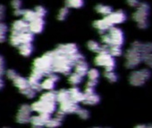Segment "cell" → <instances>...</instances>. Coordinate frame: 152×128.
I'll use <instances>...</instances> for the list:
<instances>
[{"mask_svg":"<svg viewBox=\"0 0 152 128\" xmlns=\"http://www.w3.org/2000/svg\"><path fill=\"white\" fill-rule=\"evenodd\" d=\"M54 52V62H53V73H59L63 75H69L71 74L74 64L72 62L69 56L61 54L57 52L56 50L53 51Z\"/></svg>","mask_w":152,"mask_h":128,"instance_id":"cell-1","label":"cell"},{"mask_svg":"<svg viewBox=\"0 0 152 128\" xmlns=\"http://www.w3.org/2000/svg\"><path fill=\"white\" fill-rule=\"evenodd\" d=\"M53 62H54V52H48L41 57L37 58L33 62V70L39 72L41 75L48 76L53 73Z\"/></svg>","mask_w":152,"mask_h":128,"instance_id":"cell-2","label":"cell"},{"mask_svg":"<svg viewBox=\"0 0 152 128\" xmlns=\"http://www.w3.org/2000/svg\"><path fill=\"white\" fill-rule=\"evenodd\" d=\"M101 41L105 45L107 46H123L124 43V31L117 27H112L107 33H104L101 36Z\"/></svg>","mask_w":152,"mask_h":128,"instance_id":"cell-3","label":"cell"},{"mask_svg":"<svg viewBox=\"0 0 152 128\" xmlns=\"http://www.w3.org/2000/svg\"><path fill=\"white\" fill-rule=\"evenodd\" d=\"M150 7L146 2H140L139 6L136 7V11L132 14V19L137 23L140 29H145L148 26V17H149Z\"/></svg>","mask_w":152,"mask_h":128,"instance_id":"cell-4","label":"cell"},{"mask_svg":"<svg viewBox=\"0 0 152 128\" xmlns=\"http://www.w3.org/2000/svg\"><path fill=\"white\" fill-rule=\"evenodd\" d=\"M151 72L148 69L133 70L129 76V82L134 86H142L150 78Z\"/></svg>","mask_w":152,"mask_h":128,"instance_id":"cell-5","label":"cell"},{"mask_svg":"<svg viewBox=\"0 0 152 128\" xmlns=\"http://www.w3.org/2000/svg\"><path fill=\"white\" fill-rule=\"evenodd\" d=\"M143 54L136 48L131 46L125 53V67L128 69H135L142 62Z\"/></svg>","mask_w":152,"mask_h":128,"instance_id":"cell-6","label":"cell"},{"mask_svg":"<svg viewBox=\"0 0 152 128\" xmlns=\"http://www.w3.org/2000/svg\"><path fill=\"white\" fill-rule=\"evenodd\" d=\"M96 65L105 68V70H114L115 68V60L109 54L108 52H102L98 53L94 59Z\"/></svg>","mask_w":152,"mask_h":128,"instance_id":"cell-7","label":"cell"},{"mask_svg":"<svg viewBox=\"0 0 152 128\" xmlns=\"http://www.w3.org/2000/svg\"><path fill=\"white\" fill-rule=\"evenodd\" d=\"M31 110L34 112H37L39 114H49L51 115L56 111V102L52 101H45L39 100L35 102H33L31 105Z\"/></svg>","mask_w":152,"mask_h":128,"instance_id":"cell-8","label":"cell"},{"mask_svg":"<svg viewBox=\"0 0 152 128\" xmlns=\"http://www.w3.org/2000/svg\"><path fill=\"white\" fill-rule=\"evenodd\" d=\"M33 39H34V35L30 31H26V32H23V33H19V34L12 33V35L10 36L9 41L12 45L19 46L23 44L31 43L33 41Z\"/></svg>","mask_w":152,"mask_h":128,"instance_id":"cell-9","label":"cell"},{"mask_svg":"<svg viewBox=\"0 0 152 128\" xmlns=\"http://www.w3.org/2000/svg\"><path fill=\"white\" fill-rule=\"evenodd\" d=\"M31 108L30 105H22L16 114V121L20 124H26L31 121Z\"/></svg>","mask_w":152,"mask_h":128,"instance_id":"cell-10","label":"cell"},{"mask_svg":"<svg viewBox=\"0 0 152 128\" xmlns=\"http://www.w3.org/2000/svg\"><path fill=\"white\" fill-rule=\"evenodd\" d=\"M106 17L112 26H115L116 24H121L124 22L127 19L126 13L123 10H117L115 12H112L109 15Z\"/></svg>","mask_w":152,"mask_h":128,"instance_id":"cell-11","label":"cell"},{"mask_svg":"<svg viewBox=\"0 0 152 128\" xmlns=\"http://www.w3.org/2000/svg\"><path fill=\"white\" fill-rule=\"evenodd\" d=\"M59 77L56 73H51L47 76V78L40 83L41 89H45L48 91H52L56 86V84L58 82Z\"/></svg>","mask_w":152,"mask_h":128,"instance_id":"cell-12","label":"cell"},{"mask_svg":"<svg viewBox=\"0 0 152 128\" xmlns=\"http://www.w3.org/2000/svg\"><path fill=\"white\" fill-rule=\"evenodd\" d=\"M79 108H80V106L78 105V103L72 101V100H68V101H65L60 103L59 110H61L62 112H64L66 115V114L76 113L77 110L79 109Z\"/></svg>","mask_w":152,"mask_h":128,"instance_id":"cell-13","label":"cell"},{"mask_svg":"<svg viewBox=\"0 0 152 128\" xmlns=\"http://www.w3.org/2000/svg\"><path fill=\"white\" fill-rule=\"evenodd\" d=\"M56 51L61 54L71 56L76 52H78V47L75 44H65V45H60L56 49Z\"/></svg>","mask_w":152,"mask_h":128,"instance_id":"cell-14","label":"cell"},{"mask_svg":"<svg viewBox=\"0 0 152 128\" xmlns=\"http://www.w3.org/2000/svg\"><path fill=\"white\" fill-rule=\"evenodd\" d=\"M51 115L49 114H39L38 116H33L31 117V126H39L42 127L46 125L47 122L50 119Z\"/></svg>","mask_w":152,"mask_h":128,"instance_id":"cell-15","label":"cell"},{"mask_svg":"<svg viewBox=\"0 0 152 128\" xmlns=\"http://www.w3.org/2000/svg\"><path fill=\"white\" fill-rule=\"evenodd\" d=\"M44 20L42 18H36L29 22V31L34 34H39L44 29Z\"/></svg>","mask_w":152,"mask_h":128,"instance_id":"cell-16","label":"cell"},{"mask_svg":"<svg viewBox=\"0 0 152 128\" xmlns=\"http://www.w3.org/2000/svg\"><path fill=\"white\" fill-rule=\"evenodd\" d=\"M29 31V22L23 20H17L14 22L12 25V33L13 34H19L23 32Z\"/></svg>","mask_w":152,"mask_h":128,"instance_id":"cell-17","label":"cell"},{"mask_svg":"<svg viewBox=\"0 0 152 128\" xmlns=\"http://www.w3.org/2000/svg\"><path fill=\"white\" fill-rule=\"evenodd\" d=\"M93 26L95 29H97L101 34H104L106 31L109 30L112 27L111 23L108 22V20L107 19V17L105 16L103 19H100V20H97L93 22Z\"/></svg>","mask_w":152,"mask_h":128,"instance_id":"cell-18","label":"cell"},{"mask_svg":"<svg viewBox=\"0 0 152 128\" xmlns=\"http://www.w3.org/2000/svg\"><path fill=\"white\" fill-rule=\"evenodd\" d=\"M131 46H132V47L136 48L138 51H140L143 54V56L147 53L152 52V43H150V42L142 43L140 41H135L131 45Z\"/></svg>","mask_w":152,"mask_h":128,"instance_id":"cell-19","label":"cell"},{"mask_svg":"<svg viewBox=\"0 0 152 128\" xmlns=\"http://www.w3.org/2000/svg\"><path fill=\"white\" fill-rule=\"evenodd\" d=\"M68 91H69V94H70V100H72V101H74L76 103L83 101L84 94H83V93H82V91L78 87L73 86Z\"/></svg>","mask_w":152,"mask_h":128,"instance_id":"cell-20","label":"cell"},{"mask_svg":"<svg viewBox=\"0 0 152 128\" xmlns=\"http://www.w3.org/2000/svg\"><path fill=\"white\" fill-rule=\"evenodd\" d=\"M88 71H89V66H88V63L84 60L75 63V65H74V72L75 73H77L78 75H80L81 77L83 78L88 74Z\"/></svg>","mask_w":152,"mask_h":128,"instance_id":"cell-21","label":"cell"},{"mask_svg":"<svg viewBox=\"0 0 152 128\" xmlns=\"http://www.w3.org/2000/svg\"><path fill=\"white\" fill-rule=\"evenodd\" d=\"M14 82V85L20 90V92L25 90L26 88H28L30 86H29V82H28V79L27 78H24L23 77H21L20 75H17L13 80Z\"/></svg>","mask_w":152,"mask_h":128,"instance_id":"cell-22","label":"cell"},{"mask_svg":"<svg viewBox=\"0 0 152 128\" xmlns=\"http://www.w3.org/2000/svg\"><path fill=\"white\" fill-rule=\"evenodd\" d=\"M99 101H100V97L96 93H92L84 94V99H83V102L85 105L93 106V105H97Z\"/></svg>","mask_w":152,"mask_h":128,"instance_id":"cell-23","label":"cell"},{"mask_svg":"<svg viewBox=\"0 0 152 128\" xmlns=\"http://www.w3.org/2000/svg\"><path fill=\"white\" fill-rule=\"evenodd\" d=\"M19 47V52L21 55L24 56V57H28L30 56L32 52H33V46L31 45V43H28V44H23L21 45L18 46Z\"/></svg>","mask_w":152,"mask_h":128,"instance_id":"cell-24","label":"cell"},{"mask_svg":"<svg viewBox=\"0 0 152 128\" xmlns=\"http://www.w3.org/2000/svg\"><path fill=\"white\" fill-rule=\"evenodd\" d=\"M95 10L98 14L103 15V16H107L109 15L112 12H113V8L109 6H106V5H97L95 7Z\"/></svg>","mask_w":152,"mask_h":128,"instance_id":"cell-25","label":"cell"},{"mask_svg":"<svg viewBox=\"0 0 152 128\" xmlns=\"http://www.w3.org/2000/svg\"><path fill=\"white\" fill-rule=\"evenodd\" d=\"M56 101H58L59 103H62L65 101L70 100V94H69L68 90L61 89L58 92H56Z\"/></svg>","mask_w":152,"mask_h":128,"instance_id":"cell-26","label":"cell"},{"mask_svg":"<svg viewBox=\"0 0 152 128\" xmlns=\"http://www.w3.org/2000/svg\"><path fill=\"white\" fill-rule=\"evenodd\" d=\"M39 100L41 101H52V102H56V93L54 91H48L46 93H44Z\"/></svg>","mask_w":152,"mask_h":128,"instance_id":"cell-27","label":"cell"},{"mask_svg":"<svg viewBox=\"0 0 152 128\" xmlns=\"http://www.w3.org/2000/svg\"><path fill=\"white\" fill-rule=\"evenodd\" d=\"M67 8H81L84 5L83 0H65Z\"/></svg>","mask_w":152,"mask_h":128,"instance_id":"cell-28","label":"cell"},{"mask_svg":"<svg viewBox=\"0 0 152 128\" xmlns=\"http://www.w3.org/2000/svg\"><path fill=\"white\" fill-rule=\"evenodd\" d=\"M103 46L104 45H99V43L93 41V40L89 41L87 44V47L89 48V50H91V52H98V53H99L102 51Z\"/></svg>","mask_w":152,"mask_h":128,"instance_id":"cell-29","label":"cell"},{"mask_svg":"<svg viewBox=\"0 0 152 128\" xmlns=\"http://www.w3.org/2000/svg\"><path fill=\"white\" fill-rule=\"evenodd\" d=\"M68 81L72 86H77V85L81 84V82L83 81V77H81L80 75H78L77 73L74 72V73L70 75Z\"/></svg>","mask_w":152,"mask_h":128,"instance_id":"cell-30","label":"cell"},{"mask_svg":"<svg viewBox=\"0 0 152 128\" xmlns=\"http://www.w3.org/2000/svg\"><path fill=\"white\" fill-rule=\"evenodd\" d=\"M62 121H63V120H61L60 118H58V117H56V116H55V117H53V118L50 117V119L47 122V124H46L45 126H47L48 128H56V127H58L59 125H61Z\"/></svg>","mask_w":152,"mask_h":128,"instance_id":"cell-31","label":"cell"},{"mask_svg":"<svg viewBox=\"0 0 152 128\" xmlns=\"http://www.w3.org/2000/svg\"><path fill=\"white\" fill-rule=\"evenodd\" d=\"M108 52L110 55H112L115 58V57L121 56L123 53V50H122L121 46L113 45V46H108Z\"/></svg>","mask_w":152,"mask_h":128,"instance_id":"cell-32","label":"cell"},{"mask_svg":"<svg viewBox=\"0 0 152 128\" xmlns=\"http://www.w3.org/2000/svg\"><path fill=\"white\" fill-rule=\"evenodd\" d=\"M23 17V20L25 22H32L33 20H35L37 18L35 12L32 11V10H24Z\"/></svg>","mask_w":152,"mask_h":128,"instance_id":"cell-33","label":"cell"},{"mask_svg":"<svg viewBox=\"0 0 152 128\" xmlns=\"http://www.w3.org/2000/svg\"><path fill=\"white\" fill-rule=\"evenodd\" d=\"M104 76L111 83H115V82H116L118 80V76L114 70H108V71L105 70Z\"/></svg>","mask_w":152,"mask_h":128,"instance_id":"cell-34","label":"cell"},{"mask_svg":"<svg viewBox=\"0 0 152 128\" xmlns=\"http://www.w3.org/2000/svg\"><path fill=\"white\" fill-rule=\"evenodd\" d=\"M88 78H89V81H93V82H97L99 80V72L98 70L96 69H91L88 71Z\"/></svg>","mask_w":152,"mask_h":128,"instance_id":"cell-35","label":"cell"},{"mask_svg":"<svg viewBox=\"0 0 152 128\" xmlns=\"http://www.w3.org/2000/svg\"><path fill=\"white\" fill-rule=\"evenodd\" d=\"M8 30V27L4 22H0V43H2L7 38V32Z\"/></svg>","mask_w":152,"mask_h":128,"instance_id":"cell-36","label":"cell"},{"mask_svg":"<svg viewBox=\"0 0 152 128\" xmlns=\"http://www.w3.org/2000/svg\"><path fill=\"white\" fill-rule=\"evenodd\" d=\"M34 12H35V14H36L37 18H42V19L45 17V15H46V14H47L46 9H45L43 6H36V7H35Z\"/></svg>","mask_w":152,"mask_h":128,"instance_id":"cell-37","label":"cell"},{"mask_svg":"<svg viewBox=\"0 0 152 128\" xmlns=\"http://www.w3.org/2000/svg\"><path fill=\"white\" fill-rule=\"evenodd\" d=\"M68 14H69V10H68L67 7L64 6V7H63V8H61V9L59 10L58 14H57V19H58L59 21H64V20H65V18L67 17Z\"/></svg>","mask_w":152,"mask_h":128,"instance_id":"cell-38","label":"cell"},{"mask_svg":"<svg viewBox=\"0 0 152 128\" xmlns=\"http://www.w3.org/2000/svg\"><path fill=\"white\" fill-rule=\"evenodd\" d=\"M21 93H22L23 95H25L27 98H30V99L34 98V97H35V95H36V93H37V92H36L35 90H33L31 86H29V87H28V88H26L25 90L22 91Z\"/></svg>","mask_w":152,"mask_h":128,"instance_id":"cell-39","label":"cell"},{"mask_svg":"<svg viewBox=\"0 0 152 128\" xmlns=\"http://www.w3.org/2000/svg\"><path fill=\"white\" fill-rule=\"evenodd\" d=\"M75 114H77L82 119H88L90 117V112L89 110H87L86 109H83V108H79V109L77 110Z\"/></svg>","mask_w":152,"mask_h":128,"instance_id":"cell-40","label":"cell"},{"mask_svg":"<svg viewBox=\"0 0 152 128\" xmlns=\"http://www.w3.org/2000/svg\"><path fill=\"white\" fill-rule=\"evenodd\" d=\"M142 61L146 64V65H147L148 68L152 69V52L145 54V55L143 56Z\"/></svg>","mask_w":152,"mask_h":128,"instance_id":"cell-41","label":"cell"},{"mask_svg":"<svg viewBox=\"0 0 152 128\" xmlns=\"http://www.w3.org/2000/svg\"><path fill=\"white\" fill-rule=\"evenodd\" d=\"M11 6L15 10H18V9H21L23 6V2H22V0H13Z\"/></svg>","mask_w":152,"mask_h":128,"instance_id":"cell-42","label":"cell"},{"mask_svg":"<svg viewBox=\"0 0 152 128\" xmlns=\"http://www.w3.org/2000/svg\"><path fill=\"white\" fill-rule=\"evenodd\" d=\"M6 75H7V78H9L10 80H13L18 74H17L16 71L14 70H8L6 72Z\"/></svg>","mask_w":152,"mask_h":128,"instance_id":"cell-43","label":"cell"},{"mask_svg":"<svg viewBox=\"0 0 152 128\" xmlns=\"http://www.w3.org/2000/svg\"><path fill=\"white\" fill-rule=\"evenodd\" d=\"M5 73V60L0 55V77H2Z\"/></svg>","mask_w":152,"mask_h":128,"instance_id":"cell-44","label":"cell"},{"mask_svg":"<svg viewBox=\"0 0 152 128\" xmlns=\"http://www.w3.org/2000/svg\"><path fill=\"white\" fill-rule=\"evenodd\" d=\"M126 2L132 7H137L140 4V0H126Z\"/></svg>","mask_w":152,"mask_h":128,"instance_id":"cell-45","label":"cell"},{"mask_svg":"<svg viewBox=\"0 0 152 128\" xmlns=\"http://www.w3.org/2000/svg\"><path fill=\"white\" fill-rule=\"evenodd\" d=\"M5 14H6V8L4 6L0 5V22L5 18Z\"/></svg>","mask_w":152,"mask_h":128,"instance_id":"cell-46","label":"cell"},{"mask_svg":"<svg viewBox=\"0 0 152 128\" xmlns=\"http://www.w3.org/2000/svg\"><path fill=\"white\" fill-rule=\"evenodd\" d=\"M23 13H24V10H23L22 8L18 10H15V15L16 16H23Z\"/></svg>","mask_w":152,"mask_h":128,"instance_id":"cell-47","label":"cell"},{"mask_svg":"<svg viewBox=\"0 0 152 128\" xmlns=\"http://www.w3.org/2000/svg\"><path fill=\"white\" fill-rule=\"evenodd\" d=\"M4 86H5V82H4V80L1 78V77H0V90L3 89Z\"/></svg>","mask_w":152,"mask_h":128,"instance_id":"cell-48","label":"cell"},{"mask_svg":"<svg viewBox=\"0 0 152 128\" xmlns=\"http://www.w3.org/2000/svg\"><path fill=\"white\" fill-rule=\"evenodd\" d=\"M134 128H148V124H139Z\"/></svg>","mask_w":152,"mask_h":128,"instance_id":"cell-49","label":"cell"},{"mask_svg":"<svg viewBox=\"0 0 152 128\" xmlns=\"http://www.w3.org/2000/svg\"><path fill=\"white\" fill-rule=\"evenodd\" d=\"M31 128H42V127H39V126H31Z\"/></svg>","mask_w":152,"mask_h":128,"instance_id":"cell-50","label":"cell"},{"mask_svg":"<svg viewBox=\"0 0 152 128\" xmlns=\"http://www.w3.org/2000/svg\"><path fill=\"white\" fill-rule=\"evenodd\" d=\"M93 128H100V127H93Z\"/></svg>","mask_w":152,"mask_h":128,"instance_id":"cell-51","label":"cell"},{"mask_svg":"<svg viewBox=\"0 0 152 128\" xmlns=\"http://www.w3.org/2000/svg\"><path fill=\"white\" fill-rule=\"evenodd\" d=\"M105 128H108V127H105Z\"/></svg>","mask_w":152,"mask_h":128,"instance_id":"cell-52","label":"cell"},{"mask_svg":"<svg viewBox=\"0 0 152 128\" xmlns=\"http://www.w3.org/2000/svg\"><path fill=\"white\" fill-rule=\"evenodd\" d=\"M5 128H8V127H5Z\"/></svg>","mask_w":152,"mask_h":128,"instance_id":"cell-53","label":"cell"}]
</instances>
